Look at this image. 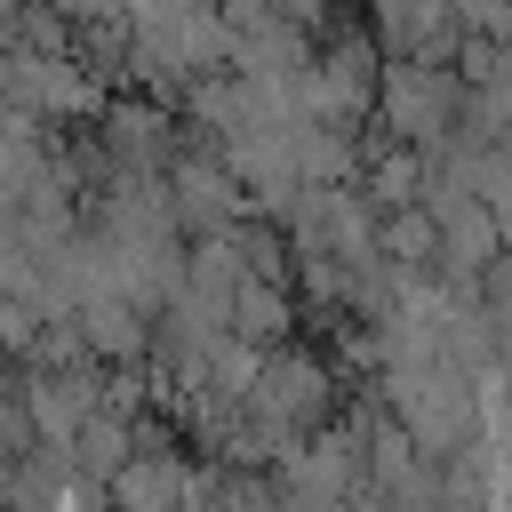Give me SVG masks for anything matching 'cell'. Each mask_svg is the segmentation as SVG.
<instances>
[{
  "label": "cell",
  "instance_id": "obj_1",
  "mask_svg": "<svg viewBox=\"0 0 512 512\" xmlns=\"http://www.w3.org/2000/svg\"><path fill=\"white\" fill-rule=\"evenodd\" d=\"M248 408L272 416L280 432H312L336 416V368L320 344H264V368L248 384Z\"/></svg>",
  "mask_w": 512,
  "mask_h": 512
},
{
  "label": "cell",
  "instance_id": "obj_2",
  "mask_svg": "<svg viewBox=\"0 0 512 512\" xmlns=\"http://www.w3.org/2000/svg\"><path fill=\"white\" fill-rule=\"evenodd\" d=\"M296 320H304V312H296V288H288V280H256V272H240L232 296H224V328L248 336V344H288Z\"/></svg>",
  "mask_w": 512,
  "mask_h": 512
},
{
  "label": "cell",
  "instance_id": "obj_3",
  "mask_svg": "<svg viewBox=\"0 0 512 512\" xmlns=\"http://www.w3.org/2000/svg\"><path fill=\"white\" fill-rule=\"evenodd\" d=\"M104 496L112 504H128V512H144V504H184V456L160 440V448H128V464H112L104 472Z\"/></svg>",
  "mask_w": 512,
  "mask_h": 512
},
{
  "label": "cell",
  "instance_id": "obj_4",
  "mask_svg": "<svg viewBox=\"0 0 512 512\" xmlns=\"http://www.w3.org/2000/svg\"><path fill=\"white\" fill-rule=\"evenodd\" d=\"M376 256H384V272H440V224H432V208L424 200L384 208L376 216Z\"/></svg>",
  "mask_w": 512,
  "mask_h": 512
}]
</instances>
